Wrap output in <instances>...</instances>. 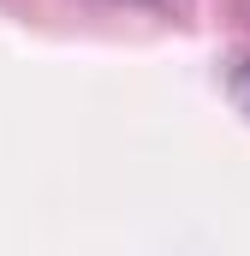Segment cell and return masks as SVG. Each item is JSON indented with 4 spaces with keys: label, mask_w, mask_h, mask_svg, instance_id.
I'll list each match as a JSON object with an SVG mask.
<instances>
[{
    "label": "cell",
    "mask_w": 250,
    "mask_h": 256,
    "mask_svg": "<svg viewBox=\"0 0 250 256\" xmlns=\"http://www.w3.org/2000/svg\"><path fill=\"white\" fill-rule=\"evenodd\" d=\"M226 96L238 102V114L250 120V60H238V66H232V78H226Z\"/></svg>",
    "instance_id": "6da1fadb"
}]
</instances>
